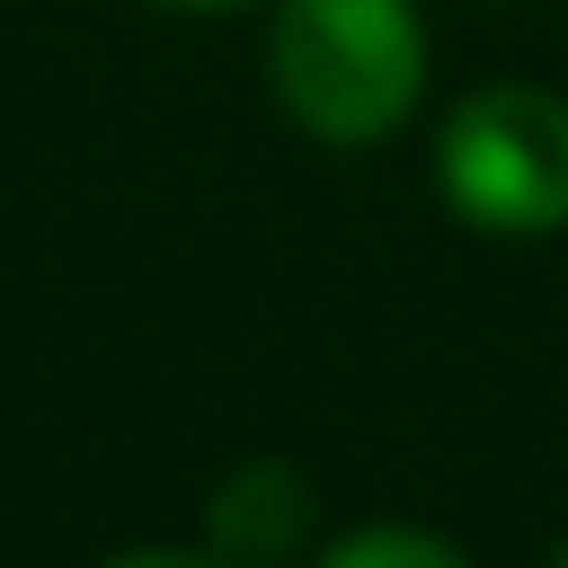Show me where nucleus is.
Returning <instances> with one entry per match:
<instances>
[{
	"mask_svg": "<svg viewBox=\"0 0 568 568\" xmlns=\"http://www.w3.org/2000/svg\"><path fill=\"white\" fill-rule=\"evenodd\" d=\"M106 568H240V559H204V550H124Z\"/></svg>",
	"mask_w": 568,
	"mask_h": 568,
	"instance_id": "5",
	"label": "nucleus"
},
{
	"mask_svg": "<svg viewBox=\"0 0 568 568\" xmlns=\"http://www.w3.org/2000/svg\"><path fill=\"white\" fill-rule=\"evenodd\" d=\"M266 62L293 124H311L320 142H373L417 106L426 36L408 0H284Z\"/></svg>",
	"mask_w": 568,
	"mask_h": 568,
	"instance_id": "1",
	"label": "nucleus"
},
{
	"mask_svg": "<svg viewBox=\"0 0 568 568\" xmlns=\"http://www.w3.org/2000/svg\"><path fill=\"white\" fill-rule=\"evenodd\" d=\"M302 524H311V497H302V479L284 470V462H257V470H240L222 497H213V532H222V559H275V550H293L302 541Z\"/></svg>",
	"mask_w": 568,
	"mask_h": 568,
	"instance_id": "3",
	"label": "nucleus"
},
{
	"mask_svg": "<svg viewBox=\"0 0 568 568\" xmlns=\"http://www.w3.org/2000/svg\"><path fill=\"white\" fill-rule=\"evenodd\" d=\"M435 178L479 231H559L568 222V106L550 89H479L444 115Z\"/></svg>",
	"mask_w": 568,
	"mask_h": 568,
	"instance_id": "2",
	"label": "nucleus"
},
{
	"mask_svg": "<svg viewBox=\"0 0 568 568\" xmlns=\"http://www.w3.org/2000/svg\"><path fill=\"white\" fill-rule=\"evenodd\" d=\"M169 9H240V0H169Z\"/></svg>",
	"mask_w": 568,
	"mask_h": 568,
	"instance_id": "6",
	"label": "nucleus"
},
{
	"mask_svg": "<svg viewBox=\"0 0 568 568\" xmlns=\"http://www.w3.org/2000/svg\"><path fill=\"white\" fill-rule=\"evenodd\" d=\"M320 568H470L453 541H435V532H399V524H382V532H355V541H337Z\"/></svg>",
	"mask_w": 568,
	"mask_h": 568,
	"instance_id": "4",
	"label": "nucleus"
}]
</instances>
